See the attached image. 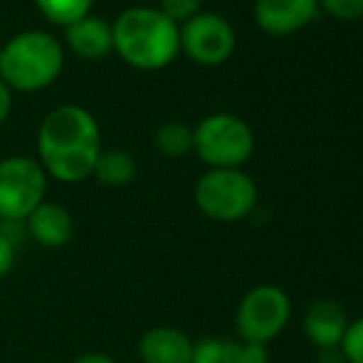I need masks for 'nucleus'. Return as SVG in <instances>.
<instances>
[{"label": "nucleus", "mask_w": 363, "mask_h": 363, "mask_svg": "<svg viewBox=\"0 0 363 363\" xmlns=\"http://www.w3.org/2000/svg\"><path fill=\"white\" fill-rule=\"evenodd\" d=\"M101 153V131L94 114L79 104H62L43 119L38 131V163L48 178L82 183L91 178Z\"/></svg>", "instance_id": "obj_1"}, {"label": "nucleus", "mask_w": 363, "mask_h": 363, "mask_svg": "<svg viewBox=\"0 0 363 363\" xmlns=\"http://www.w3.org/2000/svg\"><path fill=\"white\" fill-rule=\"evenodd\" d=\"M114 52L129 67L163 69L181 52V28L151 5H134L111 23Z\"/></svg>", "instance_id": "obj_2"}, {"label": "nucleus", "mask_w": 363, "mask_h": 363, "mask_svg": "<svg viewBox=\"0 0 363 363\" xmlns=\"http://www.w3.org/2000/svg\"><path fill=\"white\" fill-rule=\"evenodd\" d=\"M65 67V48L45 30H25L0 48V79L10 91L48 89Z\"/></svg>", "instance_id": "obj_3"}, {"label": "nucleus", "mask_w": 363, "mask_h": 363, "mask_svg": "<svg viewBox=\"0 0 363 363\" xmlns=\"http://www.w3.org/2000/svg\"><path fill=\"white\" fill-rule=\"evenodd\" d=\"M193 201L216 223H238L257 206V183L242 168H208L193 188Z\"/></svg>", "instance_id": "obj_4"}, {"label": "nucleus", "mask_w": 363, "mask_h": 363, "mask_svg": "<svg viewBox=\"0 0 363 363\" xmlns=\"http://www.w3.org/2000/svg\"><path fill=\"white\" fill-rule=\"evenodd\" d=\"M193 151L208 168H242L255 153V134L245 119L218 111L193 129Z\"/></svg>", "instance_id": "obj_5"}, {"label": "nucleus", "mask_w": 363, "mask_h": 363, "mask_svg": "<svg viewBox=\"0 0 363 363\" xmlns=\"http://www.w3.org/2000/svg\"><path fill=\"white\" fill-rule=\"evenodd\" d=\"M291 316L289 294L277 284H257L240 299L235 329L245 344H264L277 339Z\"/></svg>", "instance_id": "obj_6"}, {"label": "nucleus", "mask_w": 363, "mask_h": 363, "mask_svg": "<svg viewBox=\"0 0 363 363\" xmlns=\"http://www.w3.org/2000/svg\"><path fill=\"white\" fill-rule=\"evenodd\" d=\"M48 173L30 156H8L0 161V220L23 223L45 203Z\"/></svg>", "instance_id": "obj_7"}, {"label": "nucleus", "mask_w": 363, "mask_h": 363, "mask_svg": "<svg viewBox=\"0 0 363 363\" xmlns=\"http://www.w3.org/2000/svg\"><path fill=\"white\" fill-rule=\"evenodd\" d=\"M235 30L220 13L201 10L181 25V52L203 67H218L235 52Z\"/></svg>", "instance_id": "obj_8"}, {"label": "nucleus", "mask_w": 363, "mask_h": 363, "mask_svg": "<svg viewBox=\"0 0 363 363\" xmlns=\"http://www.w3.org/2000/svg\"><path fill=\"white\" fill-rule=\"evenodd\" d=\"M319 0H255V23L264 35L289 38L314 23Z\"/></svg>", "instance_id": "obj_9"}, {"label": "nucleus", "mask_w": 363, "mask_h": 363, "mask_svg": "<svg viewBox=\"0 0 363 363\" xmlns=\"http://www.w3.org/2000/svg\"><path fill=\"white\" fill-rule=\"evenodd\" d=\"M346 326H349V316L344 306L331 299H316L301 319V331L316 351L339 349Z\"/></svg>", "instance_id": "obj_10"}, {"label": "nucleus", "mask_w": 363, "mask_h": 363, "mask_svg": "<svg viewBox=\"0 0 363 363\" xmlns=\"http://www.w3.org/2000/svg\"><path fill=\"white\" fill-rule=\"evenodd\" d=\"M193 341L176 326H153L141 334L136 354L144 363H191Z\"/></svg>", "instance_id": "obj_11"}, {"label": "nucleus", "mask_w": 363, "mask_h": 363, "mask_svg": "<svg viewBox=\"0 0 363 363\" xmlns=\"http://www.w3.org/2000/svg\"><path fill=\"white\" fill-rule=\"evenodd\" d=\"M25 223H28L30 238L48 250L65 247L74 238V218L60 203H40Z\"/></svg>", "instance_id": "obj_12"}, {"label": "nucleus", "mask_w": 363, "mask_h": 363, "mask_svg": "<svg viewBox=\"0 0 363 363\" xmlns=\"http://www.w3.org/2000/svg\"><path fill=\"white\" fill-rule=\"evenodd\" d=\"M65 45L82 60H104L106 55L114 52L111 23L96 15H86L65 28Z\"/></svg>", "instance_id": "obj_13"}, {"label": "nucleus", "mask_w": 363, "mask_h": 363, "mask_svg": "<svg viewBox=\"0 0 363 363\" xmlns=\"http://www.w3.org/2000/svg\"><path fill=\"white\" fill-rule=\"evenodd\" d=\"M91 176L106 188H124L136 178V158L121 148H101Z\"/></svg>", "instance_id": "obj_14"}, {"label": "nucleus", "mask_w": 363, "mask_h": 363, "mask_svg": "<svg viewBox=\"0 0 363 363\" xmlns=\"http://www.w3.org/2000/svg\"><path fill=\"white\" fill-rule=\"evenodd\" d=\"M153 146L166 158H183L193 151V129L183 121H166L153 134Z\"/></svg>", "instance_id": "obj_15"}, {"label": "nucleus", "mask_w": 363, "mask_h": 363, "mask_svg": "<svg viewBox=\"0 0 363 363\" xmlns=\"http://www.w3.org/2000/svg\"><path fill=\"white\" fill-rule=\"evenodd\" d=\"M33 3L45 15V20L60 28H69L77 20L91 15L94 0H33Z\"/></svg>", "instance_id": "obj_16"}, {"label": "nucleus", "mask_w": 363, "mask_h": 363, "mask_svg": "<svg viewBox=\"0 0 363 363\" xmlns=\"http://www.w3.org/2000/svg\"><path fill=\"white\" fill-rule=\"evenodd\" d=\"M191 363H242V354H240V341L230 339H201L193 346V359Z\"/></svg>", "instance_id": "obj_17"}, {"label": "nucleus", "mask_w": 363, "mask_h": 363, "mask_svg": "<svg viewBox=\"0 0 363 363\" xmlns=\"http://www.w3.org/2000/svg\"><path fill=\"white\" fill-rule=\"evenodd\" d=\"M339 351L344 356V363H363V316L349 321Z\"/></svg>", "instance_id": "obj_18"}, {"label": "nucleus", "mask_w": 363, "mask_h": 363, "mask_svg": "<svg viewBox=\"0 0 363 363\" xmlns=\"http://www.w3.org/2000/svg\"><path fill=\"white\" fill-rule=\"evenodd\" d=\"M203 0H158V10L181 28L183 23L201 13Z\"/></svg>", "instance_id": "obj_19"}, {"label": "nucleus", "mask_w": 363, "mask_h": 363, "mask_svg": "<svg viewBox=\"0 0 363 363\" xmlns=\"http://www.w3.org/2000/svg\"><path fill=\"white\" fill-rule=\"evenodd\" d=\"M319 10L341 23H354L363 18V0H319Z\"/></svg>", "instance_id": "obj_20"}, {"label": "nucleus", "mask_w": 363, "mask_h": 363, "mask_svg": "<svg viewBox=\"0 0 363 363\" xmlns=\"http://www.w3.org/2000/svg\"><path fill=\"white\" fill-rule=\"evenodd\" d=\"M15 257H18V247L13 235L8 230H0V279L15 267Z\"/></svg>", "instance_id": "obj_21"}, {"label": "nucleus", "mask_w": 363, "mask_h": 363, "mask_svg": "<svg viewBox=\"0 0 363 363\" xmlns=\"http://www.w3.org/2000/svg\"><path fill=\"white\" fill-rule=\"evenodd\" d=\"M240 354H242V363H269V351L264 344H245V341H240Z\"/></svg>", "instance_id": "obj_22"}, {"label": "nucleus", "mask_w": 363, "mask_h": 363, "mask_svg": "<svg viewBox=\"0 0 363 363\" xmlns=\"http://www.w3.org/2000/svg\"><path fill=\"white\" fill-rule=\"evenodd\" d=\"M10 109H13V91H10L8 86L3 84V79H0V126L8 121Z\"/></svg>", "instance_id": "obj_23"}, {"label": "nucleus", "mask_w": 363, "mask_h": 363, "mask_svg": "<svg viewBox=\"0 0 363 363\" xmlns=\"http://www.w3.org/2000/svg\"><path fill=\"white\" fill-rule=\"evenodd\" d=\"M74 363H119V361L111 359V356H106V354H99V351H89V354L77 356Z\"/></svg>", "instance_id": "obj_24"}]
</instances>
